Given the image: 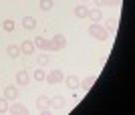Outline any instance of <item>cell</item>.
<instances>
[{"mask_svg": "<svg viewBox=\"0 0 135 115\" xmlns=\"http://www.w3.org/2000/svg\"><path fill=\"white\" fill-rule=\"evenodd\" d=\"M89 35L93 36V39H97V40H107L109 39V32L105 30V26H101L99 22H93L89 26Z\"/></svg>", "mask_w": 135, "mask_h": 115, "instance_id": "6da1fadb", "label": "cell"}, {"mask_svg": "<svg viewBox=\"0 0 135 115\" xmlns=\"http://www.w3.org/2000/svg\"><path fill=\"white\" fill-rule=\"evenodd\" d=\"M45 81H46V83H51V85H59V83H62V81H65V75H62V71L52 69L51 73L45 77Z\"/></svg>", "mask_w": 135, "mask_h": 115, "instance_id": "7a4b0ae2", "label": "cell"}, {"mask_svg": "<svg viewBox=\"0 0 135 115\" xmlns=\"http://www.w3.org/2000/svg\"><path fill=\"white\" fill-rule=\"evenodd\" d=\"M8 111H10L12 115H28V109L24 107V105H20V103H12V105H8Z\"/></svg>", "mask_w": 135, "mask_h": 115, "instance_id": "3957f363", "label": "cell"}, {"mask_svg": "<svg viewBox=\"0 0 135 115\" xmlns=\"http://www.w3.org/2000/svg\"><path fill=\"white\" fill-rule=\"evenodd\" d=\"M52 45H55L56 51H62V49L67 46V36L65 35H55L52 36Z\"/></svg>", "mask_w": 135, "mask_h": 115, "instance_id": "277c9868", "label": "cell"}, {"mask_svg": "<svg viewBox=\"0 0 135 115\" xmlns=\"http://www.w3.org/2000/svg\"><path fill=\"white\" fill-rule=\"evenodd\" d=\"M36 107H38V111H45L51 107V97H46V95H40L38 99H36Z\"/></svg>", "mask_w": 135, "mask_h": 115, "instance_id": "5b68a950", "label": "cell"}, {"mask_svg": "<svg viewBox=\"0 0 135 115\" xmlns=\"http://www.w3.org/2000/svg\"><path fill=\"white\" fill-rule=\"evenodd\" d=\"M16 83H20V85H28L30 83V75H28V71H24V69H20L16 73Z\"/></svg>", "mask_w": 135, "mask_h": 115, "instance_id": "8992f818", "label": "cell"}, {"mask_svg": "<svg viewBox=\"0 0 135 115\" xmlns=\"http://www.w3.org/2000/svg\"><path fill=\"white\" fill-rule=\"evenodd\" d=\"M4 97L8 99V101H14V99L18 97V89H16L14 85H8V87L4 89Z\"/></svg>", "mask_w": 135, "mask_h": 115, "instance_id": "52a82bcc", "label": "cell"}, {"mask_svg": "<svg viewBox=\"0 0 135 115\" xmlns=\"http://www.w3.org/2000/svg\"><path fill=\"white\" fill-rule=\"evenodd\" d=\"M18 46H20V52H22V55H32L34 49H36L34 42H30V40H24L22 45H18Z\"/></svg>", "mask_w": 135, "mask_h": 115, "instance_id": "ba28073f", "label": "cell"}, {"mask_svg": "<svg viewBox=\"0 0 135 115\" xmlns=\"http://www.w3.org/2000/svg\"><path fill=\"white\" fill-rule=\"evenodd\" d=\"M6 55H8L10 59H18L22 52H20V46H18V45H8V49H6Z\"/></svg>", "mask_w": 135, "mask_h": 115, "instance_id": "9c48e42d", "label": "cell"}, {"mask_svg": "<svg viewBox=\"0 0 135 115\" xmlns=\"http://www.w3.org/2000/svg\"><path fill=\"white\" fill-rule=\"evenodd\" d=\"M105 30H107L109 35H115V32H117V18H107V22H105Z\"/></svg>", "mask_w": 135, "mask_h": 115, "instance_id": "30bf717a", "label": "cell"}, {"mask_svg": "<svg viewBox=\"0 0 135 115\" xmlns=\"http://www.w3.org/2000/svg\"><path fill=\"white\" fill-rule=\"evenodd\" d=\"M51 107H55V109H62V107H65V97H62V95L51 97Z\"/></svg>", "mask_w": 135, "mask_h": 115, "instance_id": "8fae6325", "label": "cell"}, {"mask_svg": "<svg viewBox=\"0 0 135 115\" xmlns=\"http://www.w3.org/2000/svg\"><path fill=\"white\" fill-rule=\"evenodd\" d=\"M65 83H67V87L69 89H77L79 87V77H75V75H69V77H65Z\"/></svg>", "mask_w": 135, "mask_h": 115, "instance_id": "7c38bea8", "label": "cell"}, {"mask_svg": "<svg viewBox=\"0 0 135 115\" xmlns=\"http://www.w3.org/2000/svg\"><path fill=\"white\" fill-rule=\"evenodd\" d=\"M22 26L26 30H32L34 26H36V18H34V16H24L22 18Z\"/></svg>", "mask_w": 135, "mask_h": 115, "instance_id": "4fadbf2b", "label": "cell"}, {"mask_svg": "<svg viewBox=\"0 0 135 115\" xmlns=\"http://www.w3.org/2000/svg\"><path fill=\"white\" fill-rule=\"evenodd\" d=\"M87 18H91L93 22H99V20L103 18V14H101V10H99V8H93V10L87 12Z\"/></svg>", "mask_w": 135, "mask_h": 115, "instance_id": "5bb4252c", "label": "cell"}, {"mask_svg": "<svg viewBox=\"0 0 135 115\" xmlns=\"http://www.w3.org/2000/svg\"><path fill=\"white\" fill-rule=\"evenodd\" d=\"M95 83H97V79H95L93 75H91V77H85V79L81 81V87H83L85 91H89V89H91L93 85H95Z\"/></svg>", "mask_w": 135, "mask_h": 115, "instance_id": "9a60e30c", "label": "cell"}, {"mask_svg": "<svg viewBox=\"0 0 135 115\" xmlns=\"http://www.w3.org/2000/svg\"><path fill=\"white\" fill-rule=\"evenodd\" d=\"M87 12H89L87 6H83V4L75 6V16H77V18H87Z\"/></svg>", "mask_w": 135, "mask_h": 115, "instance_id": "2e32d148", "label": "cell"}, {"mask_svg": "<svg viewBox=\"0 0 135 115\" xmlns=\"http://www.w3.org/2000/svg\"><path fill=\"white\" fill-rule=\"evenodd\" d=\"M45 77H46V73H45V69H42V67H38V69L32 73V79L38 81V83H42V81H45Z\"/></svg>", "mask_w": 135, "mask_h": 115, "instance_id": "e0dca14e", "label": "cell"}, {"mask_svg": "<svg viewBox=\"0 0 135 115\" xmlns=\"http://www.w3.org/2000/svg\"><path fill=\"white\" fill-rule=\"evenodd\" d=\"M2 30H6V32H14V20H12V18H6L4 22H2Z\"/></svg>", "mask_w": 135, "mask_h": 115, "instance_id": "ac0fdd59", "label": "cell"}, {"mask_svg": "<svg viewBox=\"0 0 135 115\" xmlns=\"http://www.w3.org/2000/svg\"><path fill=\"white\" fill-rule=\"evenodd\" d=\"M40 10H45V12H49V10H52V0H40Z\"/></svg>", "mask_w": 135, "mask_h": 115, "instance_id": "d6986e66", "label": "cell"}, {"mask_svg": "<svg viewBox=\"0 0 135 115\" xmlns=\"http://www.w3.org/2000/svg\"><path fill=\"white\" fill-rule=\"evenodd\" d=\"M34 42V46H36V49H42V51H45V45H46V39H42V36H36V39L32 40Z\"/></svg>", "mask_w": 135, "mask_h": 115, "instance_id": "ffe728a7", "label": "cell"}, {"mask_svg": "<svg viewBox=\"0 0 135 115\" xmlns=\"http://www.w3.org/2000/svg\"><path fill=\"white\" fill-rule=\"evenodd\" d=\"M6 111H8V99L2 97L0 99V113H6Z\"/></svg>", "mask_w": 135, "mask_h": 115, "instance_id": "44dd1931", "label": "cell"}, {"mask_svg": "<svg viewBox=\"0 0 135 115\" xmlns=\"http://www.w3.org/2000/svg\"><path fill=\"white\" fill-rule=\"evenodd\" d=\"M38 65L40 67H46V65H49V57H46V55H40L38 57Z\"/></svg>", "mask_w": 135, "mask_h": 115, "instance_id": "7402d4cb", "label": "cell"}, {"mask_svg": "<svg viewBox=\"0 0 135 115\" xmlns=\"http://www.w3.org/2000/svg\"><path fill=\"white\" fill-rule=\"evenodd\" d=\"M103 2H105L107 6H119L121 4V0H103Z\"/></svg>", "mask_w": 135, "mask_h": 115, "instance_id": "603a6c76", "label": "cell"}, {"mask_svg": "<svg viewBox=\"0 0 135 115\" xmlns=\"http://www.w3.org/2000/svg\"><path fill=\"white\" fill-rule=\"evenodd\" d=\"M45 51H56L55 45H52V40H46V45H45Z\"/></svg>", "mask_w": 135, "mask_h": 115, "instance_id": "cb8c5ba5", "label": "cell"}, {"mask_svg": "<svg viewBox=\"0 0 135 115\" xmlns=\"http://www.w3.org/2000/svg\"><path fill=\"white\" fill-rule=\"evenodd\" d=\"M95 6H105V2L103 0H95Z\"/></svg>", "mask_w": 135, "mask_h": 115, "instance_id": "d4e9b609", "label": "cell"}]
</instances>
